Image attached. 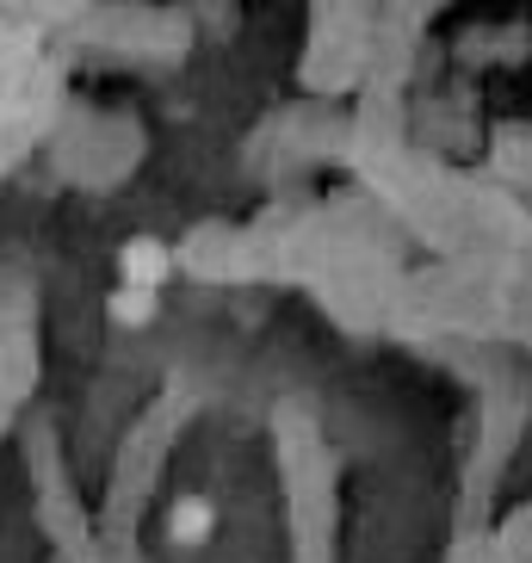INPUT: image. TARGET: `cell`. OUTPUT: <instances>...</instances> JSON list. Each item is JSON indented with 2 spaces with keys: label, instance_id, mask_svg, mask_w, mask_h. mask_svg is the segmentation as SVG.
Here are the masks:
<instances>
[{
  "label": "cell",
  "instance_id": "3",
  "mask_svg": "<svg viewBox=\"0 0 532 563\" xmlns=\"http://www.w3.org/2000/svg\"><path fill=\"white\" fill-rule=\"evenodd\" d=\"M155 291H136V285H118L112 298H106V316H112L118 329H149L155 322Z\"/></svg>",
  "mask_w": 532,
  "mask_h": 563
},
{
  "label": "cell",
  "instance_id": "2",
  "mask_svg": "<svg viewBox=\"0 0 532 563\" xmlns=\"http://www.w3.org/2000/svg\"><path fill=\"white\" fill-rule=\"evenodd\" d=\"M217 532V508L204 496H180L174 501V508H167V539H174V545H204V539H211Z\"/></svg>",
  "mask_w": 532,
  "mask_h": 563
},
{
  "label": "cell",
  "instance_id": "1",
  "mask_svg": "<svg viewBox=\"0 0 532 563\" xmlns=\"http://www.w3.org/2000/svg\"><path fill=\"white\" fill-rule=\"evenodd\" d=\"M167 273H174V254H167L162 235H131L118 249V285H136V291H162Z\"/></svg>",
  "mask_w": 532,
  "mask_h": 563
}]
</instances>
